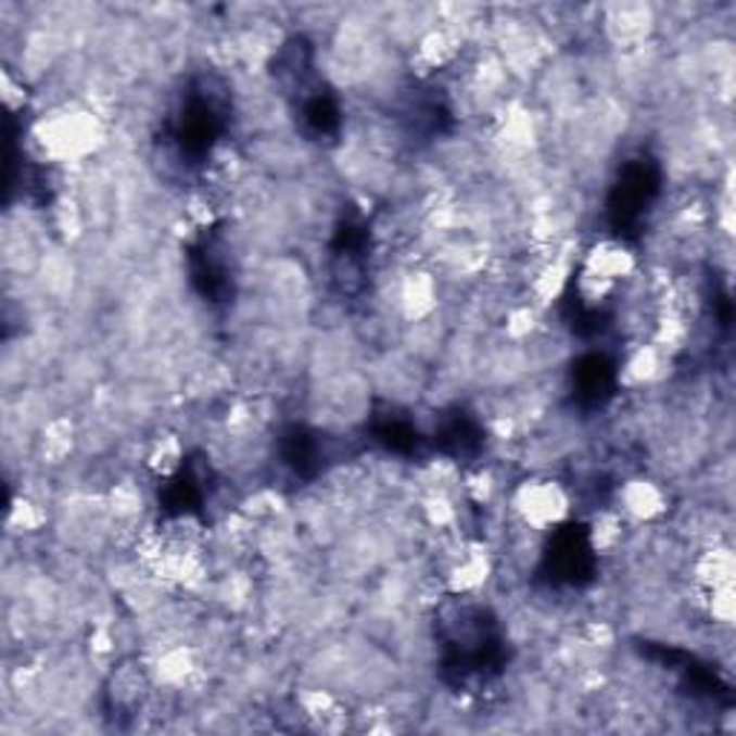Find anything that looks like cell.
Here are the masks:
<instances>
[{
	"mask_svg": "<svg viewBox=\"0 0 736 736\" xmlns=\"http://www.w3.org/2000/svg\"><path fill=\"white\" fill-rule=\"evenodd\" d=\"M35 141L52 162H81L104 141V127L90 110H55L35 127Z\"/></svg>",
	"mask_w": 736,
	"mask_h": 736,
	"instance_id": "obj_1",
	"label": "cell"
},
{
	"mask_svg": "<svg viewBox=\"0 0 736 736\" xmlns=\"http://www.w3.org/2000/svg\"><path fill=\"white\" fill-rule=\"evenodd\" d=\"M509 504L524 530L547 532L567 521L573 498L564 483L553 481V478H530V481L518 483Z\"/></svg>",
	"mask_w": 736,
	"mask_h": 736,
	"instance_id": "obj_2",
	"label": "cell"
},
{
	"mask_svg": "<svg viewBox=\"0 0 736 736\" xmlns=\"http://www.w3.org/2000/svg\"><path fill=\"white\" fill-rule=\"evenodd\" d=\"M616 509L622 512L627 524H650L668 512V492L659 483L633 478V481H624L619 486Z\"/></svg>",
	"mask_w": 736,
	"mask_h": 736,
	"instance_id": "obj_3",
	"label": "cell"
},
{
	"mask_svg": "<svg viewBox=\"0 0 736 736\" xmlns=\"http://www.w3.org/2000/svg\"><path fill=\"white\" fill-rule=\"evenodd\" d=\"M636 270V259L622 242H616V239H605V242H598L587 251L584 256V265H581V274L589 279H598L601 285L607 288H619L622 279H627Z\"/></svg>",
	"mask_w": 736,
	"mask_h": 736,
	"instance_id": "obj_4",
	"label": "cell"
},
{
	"mask_svg": "<svg viewBox=\"0 0 736 736\" xmlns=\"http://www.w3.org/2000/svg\"><path fill=\"white\" fill-rule=\"evenodd\" d=\"M397 303L409 319H426L437 308V282L426 270H411L397 285Z\"/></svg>",
	"mask_w": 736,
	"mask_h": 736,
	"instance_id": "obj_5",
	"label": "cell"
},
{
	"mask_svg": "<svg viewBox=\"0 0 736 736\" xmlns=\"http://www.w3.org/2000/svg\"><path fill=\"white\" fill-rule=\"evenodd\" d=\"M650 26H653V15L642 3H622V7L610 9V15H607V33L613 35L616 43H624V47H636L638 41H645Z\"/></svg>",
	"mask_w": 736,
	"mask_h": 736,
	"instance_id": "obj_6",
	"label": "cell"
},
{
	"mask_svg": "<svg viewBox=\"0 0 736 736\" xmlns=\"http://www.w3.org/2000/svg\"><path fill=\"white\" fill-rule=\"evenodd\" d=\"M662 360H664V348H659L656 343H636L631 352L624 354L622 363V380L631 389H638V385L653 383L656 377L662 375Z\"/></svg>",
	"mask_w": 736,
	"mask_h": 736,
	"instance_id": "obj_7",
	"label": "cell"
},
{
	"mask_svg": "<svg viewBox=\"0 0 736 736\" xmlns=\"http://www.w3.org/2000/svg\"><path fill=\"white\" fill-rule=\"evenodd\" d=\"M694 579L696 587L702 589V593H708V589L731 587V584H734V556H731V549L725 547L705 549L702 556L696 558Z\"/></svg>",
	"mask_w": 736,
	"mask_h": 736,
	"instance_id": "obj_8",
	"label": "cell"
},
{
	"mask_svg": "<svg viewBox=\"0 0 736 736\" xmlns=\"http://www.w3.org/2000/svg\"><path fill=\"white\" fill-rule=\"evenodd\" d=\"M624 526H627V521H624V516L619 509H605V512H598L587 530L593 553H598V556H610V553H616V549L622 547Z\"/></svg>",
	"mask_w": 736,
	"mask_h": 736,
	"instance_id": "obj_9",
	"label": "cell"
},
{
	"mask_svg": "<svg viewBox=\"0 0 736 736\" xmlns=\"http://www.w3.org/2000/svg\"><path fill=\"white\" fill-rule=\"evenodd\" d=\"M185 464V446H181V437L176 434H158L156 441H150L148 455H144V467L156 478H170L176 474Z\"/></svg>",
	"mask_w": 736,
	"mask_h": 736,
	"instance_id": "obj_10",
	"label": "cell"
},
{
	"mask_svg": "<svg viewBox=\"0 0 736 736\" xmlns=\"http://www.w3.org/2000/svg\"><path fill=\"white\" fill-rule=\"evenodd\" d=\"M75 426L69 418H55L41 429V437H38V446H41V455L50 464H61L66 460V455L75 449Z\"/></svg>",
	"mask_w": 736,
	"mask_h": 736,
	"instance_id": "obj_11",
	"label": "cell"
},
{
	"mask_svg": "<svg viewBox=\"0 0 736 736\" xmlns=\"http://www.w3.org/2000/svg\"><path fill=\"white\" fill-rule=\"evenodd\" d=\"M300 705L308 720H314L319 728H334L337 722L343 720V708L328 690H308L300 696Z\"/></svg>",
	"mask_w": 736,
	"mask_h": 736,
	"instance_id": "obj_12",
	"label": "cell"
},
{
	"mask_svg": "<svg viewBox=\"0 0 736 736\" xmlns=\"http://www.w3.org/2000/svg\"><path fill=\"white\" fill-rule=\"evenodd\" d=\"M106 507H110V512L115 518H122V521H130V518L139 516L141 507H144V495H141L139 483H115L113 490L106 492Z\"/></svg>",
	"mask_w": 736,
	"mask_h": 736,
	"instance_id": "obj_13",
	"label": "cell"
},
{
	"mask_svg": "<svg viewBox=\"0 0 736 736\" xmlns=\"http://www.w3.org/2000/svg\"><path fill=\"white\" fill-rule=\"evenodd\" d=\"M47 518L50 516H47L43 504H38V500H33V498H15L12 512H9L7 526L12 532H24V535H29V532L43 530Z\"/></svg>",
	"mask_w": 736,
	"mask_h": 736,
	"instance_id": "obj_14",
	"label": "cell"
},
{
	"mask_svg": "<svg viewBox=\"0 0 736 736\" xmlns=\"http://www.w3.org/2000/svg\"><path fill=\"white\" fill-rule=\"evenodd\" d=\"M3 99H7V104H9V110H21V106H24V101H26V90H24V84H21V87H15V78H12V73H7L3 75Z\"/></svg>",
	"mask_w": 736,
	"mask_h": 736,
	"instance_id": "obj_15",
	"label": "cell"
}]
</instances>
